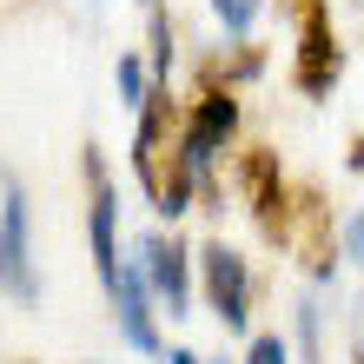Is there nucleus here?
<instances>
[{
    "label": "nucleus",
    "instance_id": "nucleus-1",
    "mask_svg": "<svg viewBox=\"0 0 364 364\" xmlns=\"http://www.w3.org/2000/svg\"><path fill=\"white\" fill-rule=\"evenodd\" d=\"M0 291L14 298H33L40 278H33V239H27V192L7 186L0 199Z\"/></svg>",
    "mask_w": 364,
    "mask_h": 364
},
{
    "label": "nucleus",
    "instance_id": "nucleus-2",
    "mask_svg": "<svg viewBox=\"0 0 364 364\" xmlns=\"http://www.w3.org/2000/svg\"><path fill=\"white\" fill-rule=\"evenodd\" d=\"M205 291H212V311H219V325L225 331H239L245 325V311H252V278H245V259L239 252H225V245H205Z\"/></svg>",
    "mask_w": 364,
    "mask_h": 364
},
{
    "label": "nucleus",
    "instance_id": "nucleus-3",
    "mask_svg": "<svg viewBox=\"0 0 364 364\" xmlns=\"http://www.w3.org/2000/svg\"><path fill=\"white\" fill-rule=\"evenodd\" d=\"M232 126H239V106H232L225 93H205L199 113H192V126H186V139H179V166H186V173H205Z\"/></svg>",
    "mask_w": 364,
    "mask_h": 364
},
{
    "label": "nucleus",
    "instance_id": "nucleus-4",
    "mask_svg": "<svg viewBox=\"0 0 364 364\" xmlns=\"http://www.w3.org/2000/svg\"><path fill=\"white\" fill-rule=\"evenodd\" d=\"M146 298H153V285H146L139 259H119V285H113V305H119V331L133 351H159V331H153V311H146Z\"/></svg>",
    "mask_w": 364,
    "mask_h": 364
},
{
    "label": "nucleus",
    "instance_id": "nucleus-5",
    "mask_svg": "<svg viewBox=\"0 0 364 364\" xmlns=\"http://www.w3.org/2000/svg\"><path fill=\"white\" fill-rule=\"evenodd\" d=\"M139 272H146V285H153L166 305H173V318L186 311V252L173 239H159V232H146L139 239Z\"/></svg>",
    "mask_w": 364,
    "mask_h": 364
},
{
    "label": "nucleus",
    "instance_id": "nucleus-6",
    "mask_svg": "<svg viewBox=\"0 0 364 364\" xmlns=\"http://www.w3.org/2000/svg\"><path fill=\"white\" fill-rule=\"evenodd\" d=\"M87 173H93V265H100V285L113 291V285H119V252H113V186H106L100 159L87 166Z\"/></svg>",
    "mask_w": 364,
    "mask_h": 364
},
{
    "label": "nucleus",
    "instance_id": "nucleus-7",
    "mask_svg": "<svg viewBox=\"0 0 364 364\" xmlns=\"http://www.w3.org/2000/svg\"><path fill=\"white\" fill-rule=\"evenodd\" d=\"M331 73H338V53H331V40H325V14L311 7V33H305V67H298V87H305V93H325Z\"/></svg>",
    "mask_w": 364,
    "mask_h": 364
},
{
    "label": "nucleus",
    "instance_id": "nucleus-8",
    "mask_svg": "<svg viewBox=\"0 0 364 364\" xmlns=\"http://www.w3.org/2000/svg\"><path fill=\"white\" fill-rule=\"evenodd\" d=\"M212 14L225 20V33H245L252 20H259V0H212Z\"/></svg>",
    "mask_w": 364,
    "mask_h": 364
},
{
    "label": "nucleus",
    "instance_id": "nucleus-9",
    "mask_svg": "<svg viewBox=\"0 0 364 364\" xmlns=\"http://www.w3.org/2000/svg\"><path fill=\"white\" fill-rule=\"evenodd\" d=\"M119 100L126 106H146V73H139L133 53H119Z\"/></svg>",
    "mask_w": 364,
    "mask_h": 364
},
{
    "label": "nucleus",
    "instance_id": "nucleus-10",
    "mask_svg": "<svg viewBox=\"0 0 364 364\" xmlns=\"http://www.w3.org/2000/svg\"><path fill=\"white\" fill-rule=\"evenodd\" d=\"M245 364H285V338H259V345H252V358Z\"/></svg>",
    "mask_w": 364,
    "mask_h": 364
},
{
    "label": "nucleus",
    "instance_id": "nucleus-11",
    "mask_svg": "<svg viewBox=\"0 0 364 364\" xmlns=\"http://www.w3.org/2000/svg\"><path fill=\"white\" fill-rule=\"evenodd\" d=\"M351 245H358V259H364V212L351 219Z\"/></svg>",
    "mask_w": 364,
    "mask_h": 364
},
{
    "label": "nucleus",
    "instance_id": "nucleus-12",
    "mask_svg": "<svg viewBox=\"0 0 364 364\" xmlns=\"http://www.w3.org/2000/svg\"><path fill=\"white\" fill-rule=\"evenodd\" d=\"M166 364H199V358H192V351H173V358H166Z\"/></svg>",
    "mask_w": 364,
    "mask_h": 364
}]
</instances>
